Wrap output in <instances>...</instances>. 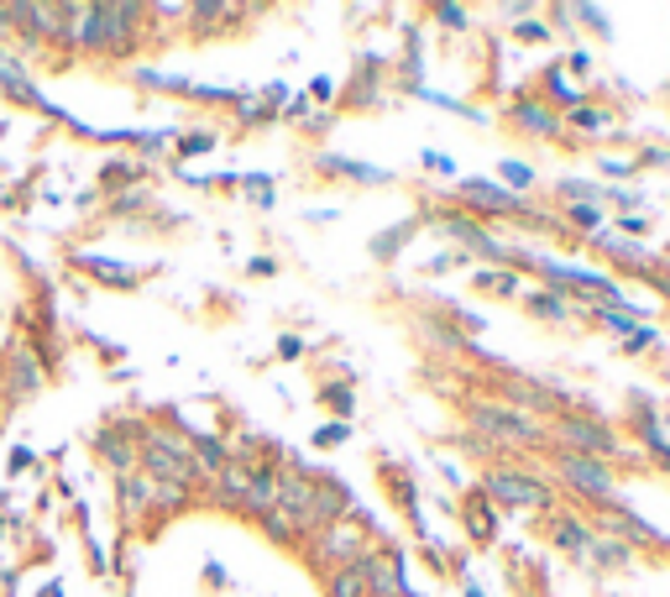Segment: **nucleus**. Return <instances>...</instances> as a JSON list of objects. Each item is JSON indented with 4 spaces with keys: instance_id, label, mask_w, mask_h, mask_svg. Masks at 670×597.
<instances>
[{
    "instance_id": "f257e3e1",
    "label": "nucleus",
    "mask_w": 670,
    "mask_h": 597,
    "mask_svg": "<svg viewBox=\"0 0 670 597\" xmlns=\"http://www.w3.org/2000/svg\"><path fill=\"white\" fill-rule=\"evenodd\" d=\"M147 467L158 472L163 482H189L194 467H189V446H178V440H168V435H158V440H147Z\"/></svg>"
},
{
    "instance_id": "f03ea898",
    "label": "nucleus",
    "mask_w": 670,
    "mask_h": 597,
    "mask_svg": "<svg viewBox=\"0 0 670 597\" xmlns=\"http://www.w3.org/2000/svg\"><path fill=\"white\" fill-rule=\"evenodd\" d=\"M472 425L482 435H493V440H534V425L524 414H508V409H493V404L472 409Z\"/></svg>"
},
{
    "instance_id": "7ed1b4c3",
    "label": "nucleus",
    "mask_w": 670,
    "mask_h": 597,
    "mask_svg": "<svg viewBox=\"0 0 670 597\" xmlns=\"http://www.w3.org/2000/svg\"><path fill=\"white\" fill-rule=\"evenodd\" d=\"M361 525L357 519H335L331 529H325V540H320V555L325 561H340V566H351V561H361Z\"/></svg>"
},
{
    "instance_id": "20e7f679",
    "label": "nucleus",
    "mask_w": 670,
    "mask_h": 597,
    "mask_svg": "<svg viewBox=\"0 0 670 597\" xmlns=\"http://www.w3.org/2000/svg\"><path fill=\"white\" fill-rule=\"evenodd\" d=\"M493 498L508 503V508H540L545 503V487L534 478H513V472H498L493 478Z\"/></svg>"
},
{
    "instance_id": "39448f33",
    "label": "nucleus",
    "mask_w": 670,
    "mask_h": 597,
    "mask_svg": "<svg viewBox=\"0 0 670 597\" xmlns=\"http://www.w3.org/2000/svg\"><path fill=\"white\" fill-rule=\"evenodd\" d=\"M561 440H566V446H576V456L613 451V435L602 430V425H592V420H561Z\"/></svg>"
},
{
    "instance_id": "423d86ee",
    "label": "nucleus",
    "mask_w": 670,
    "mask_h": 597,
    "mask_svg": "<svg viewBox=\"0 0 670 597\" xmlns=\"http://www.w3.org/2000/svg\"><path fill=\"white\" fill-rule=\"evenodd\" d=\"M561 472H566V482H576L581 493H613V478H608V467H598L592 456H561Z\"/></svg>"
},
{
    "instance_id": "0eeeda50",
    "label": "nucleus",
    "mask_w": 670,
    "mask_h": 597,
    "mask_svg": "<svg viewBox=\"0 0 670 597\" xmlns=\"http://www.w3.org/2000/svg\"><path fill=\"white\" fill-rule=\"evenodd\" d=\"M361 576H367V593L378 597H398L404 593V566L398 561H388V555H367V561H357Z\"/></svg>"
},
{
    "instance_id": "6e6552de",
    "label": "nucleus",
    "mask_w": 670,
    "mask_h": 597,
    "mask_svg": "<svg viewBox=\"0 0 670 597\" xmlns=\"http://www.w3.org/2000/svg\"><path fill=\"white\" fill-rule=\"evenodd\" d=\"M246 503L273 514V503H278V478H273V472H246Z\"/></svg>"
},
{
    "instance_id": "1a4fd4ad",
    "label": "nucleus",
    "mask_w": 670,
    "mask_h": 597,
    "mask_svg": "<svg viewBox=\"0 0 670 597\" xmlns=\"http://www.w3.org/2000/svg\"><path fill=\"white\" fill-rule=\"evenodd\" d=\"M331 597H372V593H367V576H361L357 561H351V566H340V572L331 576Z\"/></svg>"
},
{
    "instance_id": "9d476101",
    "label": "nucleus",
    "mask_w": 670,
    "mask_h": 597,
    "mask_svg": "<svg viewBox=\"0 0 670 597\" xmlns=\"http://www.w3.org/2000/svg\"><path fill=\"white\" fill-rule=\"evenodd\" d=\"M220 498L246 503V467H236V461H226V467H220Z\"/></svg>"
},
{
    "instance_id": "9b49d317",
    "label": "nucleus",
    "mask_w": 670,
    "mask_h": 597,
    "mask_svg": "<svg viewBox=\"0 0 670 597\" xmlns=\"http://www.w3.org/2000/svg\"><path fill=\"white\" fill-rule=\"evenodd\" d=\"M189 446H194V456H199L210 472H220V467H226V451H220L216 440H189Z\"/></svg>"
},
{
    "instance_id": "f8f14e48",
    "label": "nucleus",
    "mask_w": 670,
    "mask_h": 597,
    "mask_svg": "<svg viewBox=\"0 0 670 597\" xmlns=\"http://www.w3.org/2000/svg\"><path fill=\"white\" fill-rule=\"evenodd\" d=\"M555 540H561V546H587V535H581V525H576V519H566V525L555 529Z\"/></svg>"
}]
</instances>
